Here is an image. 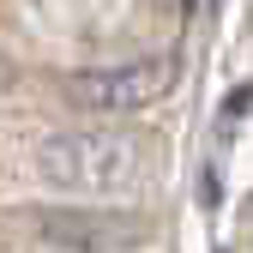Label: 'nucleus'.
Instances as JSON below:
<instances>
[{"mask_svg":"<svg viewBox=\"0 0 253 253\" xmlns=\"http://www.w3.org/2000/svg\"><path fill=\"white\" fill-rule=\"evenodd\" d=\"M42 229L60 235V241H73L79 253H109L103 241L115 235V223H103V217H97V223H90V217H42Z\"/></svg>","mask_w":253,"mask_h":253,"instance_id":"3","label":"nucleus"},{"mask_svg":"<svg viewBox=\"0 0 253 253\" xmlns=\"http://www.w3.org/2000/svg\"><path fill=\"white\" fill-rule=\"evenodd\" d=\"M30 175L48 193L79 199V205H133L157 181V151L133 126H60L30 151Z\"/></svg>","mask_w":253,"mask_h":253,"instance_id":"1","label":"nucleus"},{"mask_svg":"<svg viewBox=\"0 0 253 253\" xmlns=\"http://www.w3.org/2000/svg\"><path fill=\"white\" fill-rule=\"evenodd\" d=\"M175 84V60L169 54H151V60H121V67H84L60 84L79 115L90 121H121V115H145L151 103H163V90Z\"/></svg>","mask_w":253,"mask_h":253,"instance_id":"2","label":"nucleus"}]
</instances>
